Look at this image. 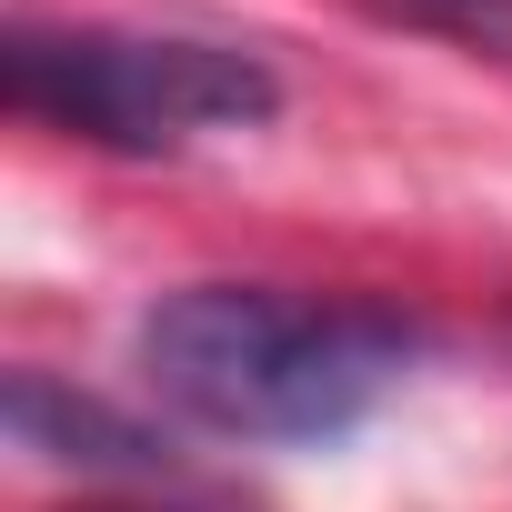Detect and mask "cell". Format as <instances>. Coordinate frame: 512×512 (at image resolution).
Returning <instances> with one entry per match:
<instances>
[{"mask_svg": "<svg viewBox=\"0 0 512 512\" xmlns=\"http://www.w3.org/2000/svg\"><path fill=\"white\" fill-rule=\"evenodd\" d=\"M412 362L422 332L382 302L181 282L141 312V382L221 442H342L402 392Z\"/></svg>", "mask_w": 512, "mask_h": 512, "instance_id": "6da1fadb", "label": "cell"}, {"mask_svg": "<svg viewBox=\"0 0 512 512\" xmlns=\"http://www.w3.org/2000/svg\"><path fill=\"white\" fill-rule=\"evenodd\" d=\"M0 81H11L21 121L91 151H191L211 131H262L282 111L262 51L191 41V31H111V21H71V31L21 21L0 51Z\"/></svg>", "mask_w": 512, "mask_h": 512, "instance_id": "7a4b0ae2", "label": "cell"}, {"mask_svg": "<svg viewBox=\"0 0 512 512\" xmlns=\"http://www.w3.org/2000/svg\"><path fill=\"white\" fill-rule=\"evenodd\" d=\"M11 442L31 462H51V472H81V482H131V492L171 482L161 432H141L131 412H111V402H91V392H71L51 372H11Z\"/></svg>", "mask_w": 512, "mask_h": 512, "instance_id": "3957f363", "label": "cell"}, {"mask_svg": "<svg viewBox=\"0 0 512 512\" xmlns=\"http://www.w3.org/2000/svg\"><path fill=\"white\" fill-rule=\"evenodd\" d=\"M81 512H231V502H211V492H171V482H151V492H131V502H81Z\"/></svg>", "mask_w": 512, "mask_h": 512, "instance_id": "277c9868", "label": "cell"}]
</instances>
